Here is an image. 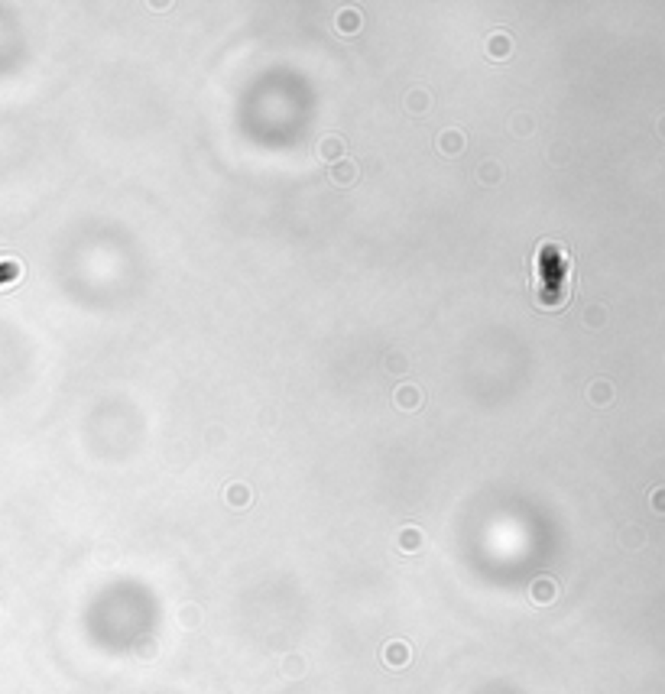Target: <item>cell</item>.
Instances as JSON below:
<instances>
[{"label": "cell", "mask_w": 665, "mask_h": 694, "mask_svg": "<svg viewBox=\"0 0 665 694\" xmlns=\"http://www.w3.org/2000/svg\"><path fill=\"white\" fill-rule=\"evenodd\" d=\"M341 153V139H325L322 143V156H338Z\"/></svg>", "instance_id": "5"}, {"label": "cell", "mask_w": 665, "mask_h": 694, "mask_svg": "<svg viewBox=\"0 0 665 694\" xmlns=\"http://www.w3.org/2000/svg\"><path fill=\"white\" fill-rule=\"evenodd\" d=\"M383 659H387L393 668H399V665H406L409 662V649L403 646V642H389L387 652H383Z\"/></svg>", "instance_id": "1"}, {"label": "cell", "mask_w": 665, "mask_h": 694, "mask_svg": "<svg viewBox=\"0 0 665 694\" xmlns=\"http://www.w3.org/2000/svg\"><path fill=\"white\" fill-rule=\"evenodd\" d=\"M399 545H403V552H418L422 532H418V529H403V532H399Z\"/></svg>", "instance_id": "4"}, {"label": "cell", "mask_w": 665, "mask_h": 694, "mask_svg": "<svg viewBox=\"0 0 665 694\" xmlns=\"http://www.w3.org/2000/svg\"><path fill=\"white\" fill-rule=\"evenodd\" d=\"M653 510H655V513H662V516H665V487H662V490H655V493H653Z\"/></svg>", "instance_id": "6"}, {"label": "cell", "mask_w": 665, "mask_h": 694, "mask_svg": "<svg viewBox=\"0 0 665 694\" xmlns=\"http://www.w3.org/2000/svg\"><path fill=\"white\" fill-rule=\"evenodd\" d=\"M396 403H399V409H418V389L416 386H399Z\"/></svg>", "instance_id": "2"}, {"label": "cell", "mask_w": 665, "mask_h": 694, "mask_svg": "<svg viewBox=\"0 0 665 694\" xmlns=\"http://www.w3.org/2000/svg\"><path fill=\"white\" fill-rule=\"evenodd\" d=\"M552 597H555V584L552 581H536L532 584V600L536 604H552Z\"/></svg>", "instance_id": "3"}]
</instances>
